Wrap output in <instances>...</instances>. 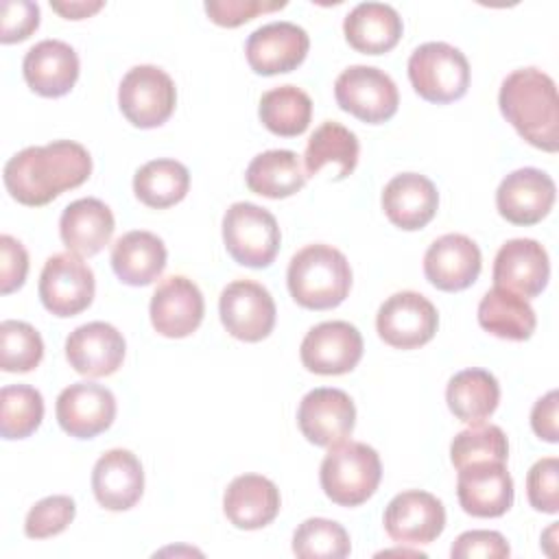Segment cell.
I'll use <instances>...</instances> for the list:
<instances>
[{
  "label": "cell",
  "mask_w": 559,
  "mask_h": 559,
  "mask_svg": "<svg viewBox=\"0 0 559 559\" xmlns=\"http://www.w3.org/2000/svg\"><path fill=\"white\" fill-rule=\"evenodd\" d=\"M280 225L275 216L249 201L231 203L223 216V242L242 266L264 269L280 251Z\"/></svg>",
  "instance_id": "obj_6"
},
{
  "label": "cell",
  "mask_w": 559,
  "mask_h": 559,
  "mask_svg": "<svg viewBox=\"0 0 559 559\" xmlns=\"http://www.w3.org/2000/svg\"><path fill=\"white\" fill-rule=\"evenodd\" d=\"M384 531L397 544H430L445 528L443 502L421 489L397 493L384 509Z\"/></svg>",
  "instance_id": "obj_14"
},
{
  "label": "cell",
  "mask_w": 559,
  "mask_h": 559,
  "mask_svg": "<svg viewBox=\"0 0 559 559\" xmlns=\"http://www.w3.org/2000/svg\"><path fill=\"white\" fill-rule=\"evenodd\" d=\"M404 24L400 13L384 2H360L343 22L347 44L365 55H382L397 46Z\"/></svg>",
  "instance_id": "obj_28"
},
{
  "label": "cell",
  "mask_w": 559,
  "mask_h": 559,
  "mask_svg": "<svg viewBox=\"0 0 559 559\" xmlns=\"http://www.w3.org/2000/svg\"><path fill=\"white\" fill-rule=\"evenodd\" d=\"M55 413L63 432L76 439H92L114 424L116 397L103 384L74 382L59 393Z\"/></svg>",
  "instance_id": "obj_16"
},
{
  "label": "cell",
  "mask_w": 559,
  "mask_h": 559,
  "mask_svg": "<svg viewBox=\"0 0 559 559\" xmlns=\"http://www.w3.org/2000/svg\"><path fill=\"white\" fill-rule=\"evenodd\" d=\"M478 323L498 338L526 341L535 332L537 317L524 297L493 286L478 304Z\"/></svg>",
  "instance_id": "obj_32"
},
{
  "label": "cell",
  "mask_w": 559,
  "mask_h": 559,
  "mask_svg": "<svg viewBox=\"0 0 559 559\" xmlns=\"http://www.w3.org/2000/svg\"><path fill=\"white\" fill-rule=\"evenodd\" d=\"M50 7L61 13L66 20H83V17H90L92 13H96L98 9H103V2L96 0V2H50Z\"/></svg>",
  "instance_id": "obj_47"
},
{
  "label": "cell",
  "mask_w": 559,
  "mask_h": 559,
  "mask_svg": "<svg viewBox=\"0 0 559 559\" xmlns=\"http://www.w3.org/2000/svg\"><path fill=\"white\" fill-rule=\"evenodd\" d=\"M44 419V397L28 384H9L0 391V435L4 439L31 437Z\"/></svg>",
  "instance_id": "obj_36"
},
{
  "label": "cell",
  "mask_w": 559,
  "mask_h": 559,
  "mask_svg": "<svg viewBox=\"0 0 559 559\" xmlns=\"http://www.w3.org/2000/svg\"><path fill=\"white\" fill-rule=\"evenodd\" d=\"M28 273V253L20 240L9 234L0 236V293L9 295L22 288Z\"/></svg>",
  "instance_id": "obj_45"
},
{
  "label": "cell",
  "mask_w": 559,
  "mask_h": 559,
  "mask_svg": "<svg viewBox=\"0 0 559 559\" xmlns=\"http://www.w3.org/2000/svg\"><path fill=\"white\" fill-rule=\"evenodd\" d=\"M203 7L214 24L236 28L260 13L284 9L286 0H207Z\"/></svg>",
  "instance_id": "obj_42"
},
{
  "label": "cell",
  "mask_w": 559,
  "mask_h": 559,
  "mask_svg": "<svg viewBox=\"0 0 559 559\" xmlns=\"http://www.w3.org/2000/svg\"><path fill=\"white\" fill-rule=\"evenodd\" d=\"M44 358L39 332L26 323L7 319L0 323V367L7 373H28Z\"/></svg>",
  "instance_id": "obj_38"
},
{
  "label": "cell",
  "mask_w": 559,
  "mask_h": 559,
  "mask_svg": "<svg viewBox=\"0 0 559 559\" xmlns=\"http://www.w3.org/2000/svg\"><path fill=\"white\" fill-rule=\"evenodd\" d=\"M550 277L546 249L533 238L507 240L493 260V284L524 299L537 297Z\"/></svg>",
  "instance_id": "obj_19"
},
{
  "label": "cell",
  "mask_w": 559,
  "mask_h": 559,
  "mask_svg": "<svg viewBox=\"0 0 559 559\" xmlns=\"http://www.w3.org/2000/svg\"><path fill=\"white\" fill-rule=\"evenodd\" d=\"M262 124L282 138L301 135L312 118V100L297 85H280L262 94L258 107Z\"/></svg>",
  "instance_id": "obj_35"
},
{
  "label": "cell",
  "mask_w": 559,
  "mask_h": 559,
  "mask_svg": "<svg viewBox=\"0 0 559 559\" xmlns=\"http://www.w3.org/2000/svg\"><path fill=\"white\" fill-rule=\"evenodd\" d=\"M2 15V44H15L31 37L33 31L39 26V7L31 0H4L0 4Z\"/></svg>",
  "instance_id": "obj_43"
},
{
  "label": "cell",
  "mask_w": 559,
  "mask_h": 559,
  "mask_svg": "<svg viewBox=\"0 0 559 559\" xmlns=\"http://www.w3.org/2000/svg\"><path fill=\"white\" fill-rule=\"evenodd\" d=\"M507 456V435L493 424H474L472 428L461 430L450 443V461L456 469L480 461L504 463Z\"/></svg>",
  "instance_id": "obj_39"
},
{
  "label": "cell",
  "mask_w": 559,
  "mask_h": 559,
  "mask_svg": "<svg viewBox=\"0 0 559 559\" xmlns=\"http://www.w3.org/2000/svg\"><path fill=\"white\" fill-rule=\"evenodd\" d=\"M408 79L424 100L445 105L465 96L469 63L459 48L445 41H426L408 57Z\"/></svg>",
  "instance_id": "obj_5"
},
{
  "label": "cell",
  "mask_w": 559,
  "mask_h": 559,
  "mask_svg": "<svg viewBox=\"0 0 559 559\" xmlns=\"http://www.w3.org/2000/svg\"><path fill=\"white\" fill-rule=\"evenodd\" d=\"M92 491L98 504L109 511L131 509L144 491L140 459L122 448L105 452L92 469Z\"/></svg>",
  "instance_id": "obj_24"
},
{
  "label": "cell",
  "mask_w": 559,
  "mask_h": 559,
  "mask_svg": "<svg viewBox=\"0 0 559 559\" xmlns=\"http://www.w3.org/2000/svg\"><path fill=\"white\" fill-rule=\"evenodd\" d=\"M450 555L452 559H504L511 555V548L498 531H465L452 544Z\"/></svg>",
  "instance_id": "obj_44"
},
{
  "label": "cell",
  "mask_w": 559,
  "mask_h": 559,
  "mask_svg": "<svg viewBox=\"0 0 559 559\" xmlns=\"http://www.w3.org/2000/svg\"><path fill=\"white\" fill-rule=\"evenodd\" d=\"M334 96L343 111L369 124L386 122L400 105L397 85L373 66H349L343 70L334 81Z\"/></svg>",
  "instance_id": "obj_8"
},
{
  "label": "cell",
  "mask_w": 559,
  "mask_h": 559,
  "mask_svg": "<svg viewBox=\"0 0 559 559\" xmlns=\"http://www.w3.org/2000/svg\"><path fill=\"white\" fill-rule=\"evenodd\" d=\"M94 273L72 251L55 253L44 262L39 275V299L55 317H74L94 299Z\"/></svg>",
  "instance_id": "obj_9"
},
{
  "label": "cell",
  "mask_w": 559,
  "mask_h": 559,
  "mask_svg": "<svg viewBox=\"0 0 559 559\" xmlns=\"http://www.w3.org/2000/svg\"><path fill=\"white\" fill-rule=\"evenodd\" d=\"M148 312L157 334L166 338H183L201 325L205 301L192 280L183 275H170L157 284Z\"/></svg>",
  "instance_id": "obj_15"
},
{
  "label": "cell",
  "mask_w": 559,
  "mask_h": 559,
  "mask_svg": "<svg viewBox=\"0 0 559 559\" xmlns=\"http://www.w3.org/2000/svg\"><path fill=\"white\" fill-rule=\"evenodd\" d=\"M218 312L225 330L234 338L258 343L273 332L277 308L262 284L253 280H236L223 288Z\"/></svg>",
  "instance_id": "obj_11"
},
{
  "label": "cell",
  "mask_w": 559,
  "mask_h": 559,
  "mask_svg": "<svg viewBox=\"0 0 559 559\" xmlns=\"http://www.w3.org/2000/svg\"><path fill=\"white\" fill-rule=\"evenodd\" d=\"M290 297L308 310H330L345 301L352 288L347 258L332 245H308L299 249L286 273Z\"/></svg>",
  "instance_id": "obj_3"
},
{
  "label": "cell",
  "mask_w": 559,
  "mask_h": 559,
  "mask_svg": "<svg viewBox=\"0 0 559 559\" xmlns=\"http://www.w3.org/2000/svg\"><path fill=\"white\" fill-rule=\"evenodd\" d=\"M301 362L319 376L352 371L362 358V336L347 321H325L308 330L299 347Z\"/></svg>",
  "instance_id": "obj_12"
},
{
  "label": "cell",
  "mask_w": 559,
  "mask_h": 559,
  "mask_svg": "<svg viewBox=\"0 0 559 559\" xmlns=\"http://www.w3.org/2000/svg\"><path fill=\"white\" fill-rule=\"evenodd\" d=\"M175 103V83L157 66H135L120 81L118 107L133 127L155 129L164 124L173 116Z\"/></svg>",
  "instance_id": "obj_7"
},
{
  "label": "cell",
  "mask_w": 559,
  "mask_h": 559,
  "mask_svg": "<svg viewBox=\"0 0 559 559\" xmlns=\"http://www.w3.org/2000/svg\"><path fill=\"white\" fill-rule=\"evenodd\" d=\"M111 210L94 197L72 201L59 218V236L76 255H96L114 236Z\"/></svg>",
  "instance_id": "obj_27"
},
{
  "label": "cell",
  "mask_w": 559,
  "mask_h": 559,
  "mask_svg": "<svg viewBox=\"0 0 559 559\" xmlns=\"http://www.w3.org/2000/svg\"><path fill=\"white\" fill-rule=\"evenodd\" d=\"M166 245L151 231L122 234L111 247V269L122 284L148 286L166 269Z\"/></svg>",
  "instance_id": "obj_29"
},
{
  "label": "cell",
  "mask_w": 559,
  "mask_h": 559,
  "mask_svg": "<svg viewBox=\"0 0 559 559\" xmlns=\"http://www.w3.org/2000/svg\"><path fill=\"white\" fill-rule=\"evenodd\" d=\"M483 258L478 245L463 234L437 238L424 255L426 280L445 293L465 290L480 275Z\"/></svg>",
  "instance_id": "obj_21"
},
{
  "label": "cell",
  "mask_w": 559,
  "mask_h": 559,
  "mask_svg": "<svg viewBox=\"0 0 559 559\" xmlns=\"http://www.w3.org/2000/svg\"><path fill=\"white\" fill-rule=\"evenodd\" d=\"M437 325V308L415 290L391 295L376 314V330L380 338L395 349H415L426 345L435 336Z\"/></svg>",
  "instance_id": "obj_10"
},
{
  "label": "cell",
  "mask_w": 559,
  "mask_h": 559,
  "mask_svg": "<svg viewBox=\"0 0 559 559\" xmlns=\"http://www.w3.org/2000/svg\"><path fill=\"white\" fill-rule=\"evenodd\" d=\"M349 550V535L334 520L308 518L293 535V552L301 559H343Z\"/></svg>",
  "instance_id": "obj_37"
},
{
  "label": "cell",
  "mask_w": 559,
  "mask_h": 559,
  "mask_svg": "<svg viewBox=\"0 0 559 559\" xmlns=\"http://www.w3.org/2000/svg\"><path fill=\"white\" fill-rule=\"evenodd\" d=\"M382 478L378 452L360 441H341L321 461L319 480L323 493L338 507L367 502Z\"/></svg>",
  "instance_id": "obj_4"
},
{
  "label": "cell",
  "mask_w": 559,
  "mask_h": 559,
  "mask_svg": "<svg viewBox=\"0 0 559 559\" xmlns=\"http://www.w3.org/2000/svg\"><path fill=\"white\" fill-rule=\"evenodd\" d=\"M555 194L550 175L539 168H518L500 181L496 207L513 225H535L552 210Z\"/></svg>",
  "instance_id": "obj_18"
},
{
  "label": "cell",
  "mask_w": 559,
  "mask_h": 559,
  "mask_svg": "<svg viewBox=\"0 0 559 559\" xmlns=\"http://www.w3.org/2000/svg\"><path fill=\"white\" fill-rule=\"evenodd\" d=\"M445 402L456 419L469 426L483 424L498 408L500 384L485 369H463L450 378Z\"/></svg>",
  "instance_id": "obj_31"
},
{
  "label": "cell",
  "mask_w": 559,
  "mask_h": 559,
  "mask_svg": "<svg viewBox=\"0 0 559 559\" xmlns=\"http://www.w3.org/2000/svg\"><path fill=\"white\" fill-rule=\"evenodd\" d=\"M280 489L260 474L236 476L223 496L227 520L242 531H255L271 524L280 513Z\"/></svg>",
  "instance_id": "obj_26"
},
{
  "label": "cell",
  "mask_w": 559,
  "mask_h": 559,
  "mask_svg": "<svg viewBox=\"0 0 559 559\" xmlns=\"http://www.w3.org/2000/svg\"><path fill=\"white\" fill-rule=\"evenodd\" d=\"M358 153H360V144L356 133L343 127L341 122L325 120L308 138L306 153H304L306 175H317L332 164L336 166L334 179H345L347 175L354 173L358 164Z\"/></svg>",
  "instance_id": "obj_33"
},
{
  "label": "cell",
  "mask_w": 559,
  "mask_h": 559,
  "mask_svg": "<svg viewBox=\"0 0 559 559\" xmlns=\"http://www.w3.org/2000/svg\"><path fill=\"white\" fill-rule=\"evenodd\" d=\"M439 207L435 183L419 173L395 175L382 190V210L386 218L404 229L415 231L426 227Z\"/></svg>",
  "instance_id": "obj_25"
},
{
  "label": "cell",
  "mask_w": 559,
  "mask_h": 559,
  "mask_svg": "<svg viewBox=\"0 0 559 559\" xmlns=\"http://www.w3.org/2000/svg\"><path fill=\"white\" fill-rule=\"evenodd\" d=\"M297 424L310 443L332 448L352 435L356 408L352 397L341 389H312L299 402Z\"/></svg>",
  "instance_id": "obj_13"
},
{
  "label": "cell",
  "mask_w": 559,
  "mask_h": 559,
  "mask_svg": "<svg viewBox=\"0 0 559 559\" xmlns=\"http://www.w3.org/2000/svg\"><path fill=\"white\" fill-rule=\"evenodd\" d=\"M456 496L474 518H500L513 504V480L498 461H480L459 469Z\"/></svg>",
  "instance_id": "obj_20"
},
{
  "label": "cell",
  "mask_w": 559,
  "mask_h": 559,
  "mask_svg": "<svg viewBox=\"0 0 559 559\" xmlns=\"http://www.w3.org/2000/svg\"><path fill=\"white\" fill-rule=\"evenodd\" d=\"M76 515V504L70 496H48L35 502L26 515L24 533L31 539H46L63 533Z\"/></svg>",
  "instance_id": "obj_40"
},
{
  "label": "cell",
  "mask_w": 559,
  "mask_h": 559,
  "mask_svg": "<svg viewBox=\"0 0 559 559\" xmlns=\"http://www.w3.org/2000/svg\"><path fill=\"white\" fill-rule=\"evenodd\" d=\"M188 188L190 173L177 159H151L133 177L135 197L153 210H166L179 203L188 194Z\"/></svg>",
  "instance_id": "obj_34"
},
{
  "label": "cell",
  "mask_w": 559,
  "mask_h": 559,
  "mask_svg": "<svg viewBox=\"0 0 559 559\" xmlns=\"http://www.w3.org/2000/svg\"><path fill=\"white\" fill-rule=\"evenodd\" d=\"M557 391H548L544 397H539L531 413V426L535 435L548 443H557L559 428H557Z\"/></svg>",
  "instance_id": "obj_46"
},
{
  "label": "cell",
  "mask_w": 559,
  "mask_h": 559,
  "mask_svg": "<svg viewBox=\"0 0 559 559\" xmlns=\"http://www.w3.org/2000/svg\"><path fill=\"white\" fill-rule=\"evenodd\" d=\"M310 37L293 22H271L255 28L245 44V55L253 72L262 76L295 70L308 55Z\"/></svg>",
  "instance_id": "obj_17"
},
{
  "label": "cell",
  "mask_w": 559,
  "mask_h": 559,
  "mask_svg": "<svg viewBox=\"0 0 559 559\" xmlns=\"http://www.w3.org/2000/svg\"><path fill=\"white\" fill-rule=\"evenodd\" d=\"M498 105L507 122L535 148H559V98L555 81L537 68L513 70L500 85Z\"/></svg>",
  "instance_id": "obj_2"
},
{
  "label": "cell",
  "mask_w": 559,
  "mask_h": 559,
  "mask_svg": "<svg viewBox=\"0 0 559 559\" xmlns=\"http://www.w3.org/2000/svg\"><path fill=\"white\" fill-rule=\"evenodd\" d=\"M22 72L35 94L59 98L66 96L79 79V57L70 44L44 39L24 55Z\"/></svg>",
  "instance_id": "obj_23"
},
{
  "label": "cell",
  "mask_w": 559,
  "mask_h": 559,
  "mask_svg": "<svg viewBox=\"0 0 559 559\" xmlns=\"http://www.w3.org/2000/svg\"><path fill=\"white\" fill-rule=\"evenodd\" d=\"M299 155L288 148H273L255 155L245 173L247 188L266 199H286L306 183Z\"/></svg>",
  "instance_id": "obj_30"
},
{
  "label": "cell",
  "mask_w": 559,
  "mask_h": 559,
  "mask_svg": "<svg viewBox=\"0 0 559 559\" xmlns=\"http://www.w3.org/2000/svg\"><path fill=\"white\" fill-rule=\"evenodd\" d=\"M92 173L87 148L72 140H55L44 146H26L2 170L7 192L22 205L39 207L61 192L79 188Z\"/></svg>",
  "instance_id": "obj_1"
},
{
  "label": "cell",
  "mask_w": 559,
  "mask_h": 559,
  "mask_svg": "<svg viewBox=\"0 0 559 559\" xmlns=\"http://www.w3.org/2000/svg\"><path fill=\"white\" fill-rule=\"evenodd\" d=\"M526 493L533 509L542 513L559 511V459H539L526 476Z\"/></svg>",
  "instance_id": "obj_41"
},
{
  "label": "cell",
  "mask_w": 559,
  "mask_h": 559,
  "mask_svg": "<svg viewBox=\"0 0 559 559\" xmlns=\"http://www.w3.org/2000/svg\"><path fill=\"white\" fill-rule=\"evenodd\" d=\"M122 334L105 321H92L79 325L66 338V358L70 367L87 378L111 376L124 360Z\"/></svg>",
  "instance_id": "obj_22"
}]
</instances>
